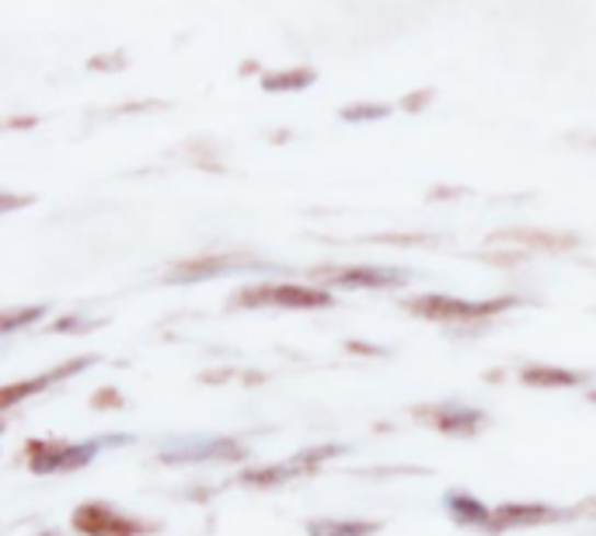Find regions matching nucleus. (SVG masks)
<instances>
[{
    "label": "nucleus",
    "instance_id": "obj_1",
    "mask_svg": "<svg viewBox=\"0 0 596 536\" xmlns=\"http://www.w3.org/2000/svg\"><path fill=\"white\" fill-rule=\"evenodd\" d=\"M516 300H482V303H471V300H457V296H422V300H409V311L439 321V324H465V321H485L498 311H506Z\"/></svg>",
    "mask_w": 596,
    "mask_h": 536
},
{
    "label": "nucleus",
    "instance_id": "obj_2",
    "mask_svg": "<svg viewBox=\"0 0 596 536\" xmlns=\"http://www.w3.org/2000/svg\"><path fill=\"white\" fill-rule=\"evenodd\" d=\"M73 529L88 536H137V533H158V526L129 520L108 505H81L73 512Z\"/></svg>",
    "mask_w": 596,
    "mask_h": 536
},
{
    "label": "nucleus",
    "instance_id": "obj_3",
    "mask_svg": "<svg viewBox=\"0 0 596 536\" xmlns=\"http://www.w3.org/2000/svg\"><path fill=\"white\" fill-rule=\"evenodd\" d=\"M238 306H297V311H307V306H329L332 296L321 290H307V286H255V290H241Z\"/></svg>",
    "mask_w": 596,
    "mask_h": 536
},
{
    "label": "nucleus",
    "instance_id": "obj_4",
    "mask_svg": "<svg viewBox=\"0 0 596 536\" xmlns=\"http://www.w3.org/2000/svg\"><path fill=\"white\" fill-rule=\"evenodd\" d=\"M339 453V446H318V450H311V453H300V456H294V459H286V464H279V467H265V470H244L241 474V481L244 485H252V488H273V485H286L290 477H297V474H303V470H314L321 459H329V456H335Z\"/></svg>",
    "mask_w": 596,
    "mask_h": 536
},
{
    "label": "nucleus",
    "instance_id": "obj_5",
    "mask_svg": "<svg viewBox=\"0 0 596 536\" xmlns=\"http://www.w3.org/2000/svg\"><path fill=\"white\" fill-rule=\"evenodd\" d=\"M94 453H99V443H88V446L35 443V446H32V470L49 474V470H73V467H88Z\"/></svg>",
    "mask_w": 596,
    "mask_h": 536
},
{
    "label": "nucleus",
    "instance_id": "obj_6",
    "mask_svg": "<svg viewBox=\"0 0 596 536\" xmlns=\"http://www.w3.org/2000/svg\"><path fill=\"white\" fill-rule=\"evenodd\" d=\"M244 450L230 439H209V443H179L161 453L164 464H199V459H241Z\"/></svg>",
    "mask_w": 596,
    "mask_h": 536
},
{
    "label": "nucleus",
    "instance_id": "obj_7",
    "mask_svg": "<svg viewBox=\"0 0 596 536\" xmlns=\"http://www.w3.org/2000/svg\"><path fill=\"white\" fill-rule=\"evenodd\" d=\"M91 362H94V359H70V362H64L60 370H49V373H43V376L32 380V383H14V387L4 391V408H14V405H18V397L43 391V387H49L53 380L60 383V380H67V376H73V373H81L84 366H91Z\"/></svg>",
    "mask_w": 596,
    "mask_h": 536
},
{
    "label": "nucleus",
    "instance_id": "obj_8",
    "mask_svg": "<svg viewBox=\"0 0 596 536\" xmlns=\"http://www.w3.org/2000/svg\"><path fill=\"white\" fill-rule=\"evenodd\" d=\"M562 515H569V512L548 509V505H506V509L495 512L498 523H492V529H498V526H527V523H551V520H562Z\"/></svg>",
    "mask_w": 596,
    "mask_h": 536
},
{
    "label": "nucleus",
    "instance_id": "obj_9",
    "mask_svg": "<svg viewBox=\"0 0 596 536\" xmlns=\"http://www.w3.org/2000/svg\"><path fill=\"white\" fill-rule=\"evenodd\" d=\"M335 286H401L405 272H391V268H345V272L329 276Z\"/></svg>",
    "mask_w": 596,
    "mask_h": 536
},
{
    "label": "nucleus",
    "instance_id": "obj_10",
    "mask_svg": "<svg viewBox=\"0 0 596 536\" xmlns=\"http://www.w3.org/2000/svg\"><path fill=\"white\" fill-rule=\"evenodd\" d=\"M429 421L439 429V432H450V435H468L482 426V415L471 411V408H444L429 415Z\"/></svg>",
    "mask_w": 596,
    "mask_h": 536
},
{
    "label": "nucleus",
    "instance_id": "obj_11",
    "mask_svg": "<svg viewBox=\"0 0 596 536\" xmlns=\"http://www.w3.org/2000/svg\"><path fill=\"white\" fill-rule=\"evenodd\" d=\"M380 526L377 523H363V520H318L307 526L311 536H374Z\"/></svg>",
    "mask_w": 596,
    "mask_h": 536
},
{
    "label": "nucleus",
    "instance_id": "obj_12",
    "mask_svg": "<svg viewBox=\"0 0 596 536\" xmlns=\"http://www.w3.org/2000/svg\"><path fill=\"white\" fill-rule=\"evenodd\" d=\"M447 509L454 512V520H457V523H478V526H482V523L492 520L489 509H482V505H478L474 498H468V494H450V498H447Z\"/></svg>",
    "mask_w": 596,
    "mask_h": 536
},
{
    "label": "nucleus",
    "instance_id": "obj_13",
    "mask_svg": "<svg viewBox=\"0 0 596 536\" xmlns=\"http://www.w3.org/2000/svg\"><path fill=\"white\" fill-rule=\"evenodd\" d=\"M524 380H527V383H545V387H572V383H580L583 376H580V373H569V370H545V366H534V370H524Z\"/></svg>",
    "mask_w": 596,
    "mask_h": 536
},
{
    "label": "nucleus",
    "instance_id": "obj_14",
    "mask_svg": "<svg viewBox=\"0 0 596 536\" xmlns=\"http://www.w3.org/2000/svg\"><path fill=\"white\" fill-rule=\"evenodd\" d=\"M43 317V306H32V311H18V314H4V331L18 328L22 321H38Z\"/></svg>",
    "mask_w": 596,
    "mask_h": 536
},
{
    "label": "nucleus",
    "instance_id": "obj_15",
    "mask_svg": "<svg viewBox=\"0 0 596 536\" xmlns=\"http://www.w3.org/2000/svg\"><path fill=\"white\" fill-rule=\"evenodd\" d=\"M593 400H596V394H593Z\"/></svg>",
    "mask_w": 596,
    "mask_h": 536
}]
</instances>
